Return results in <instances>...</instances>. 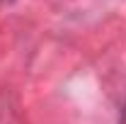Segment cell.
Segmentation results:
<instances>
[{"label": "cell", "instance_id": "cell-1", "mask_svg": "<svg viewBox=\"0 0 126 124\" xmlns=\"http://www.w3.org/2000/svg\"><path fill=\"white\" fill-rule=\"evenodd\" d=\"M119 124H126V107L121 109V119H119Z\"/></svg>", "mask_w": 126, "mask_h": 124}]
</instances>
